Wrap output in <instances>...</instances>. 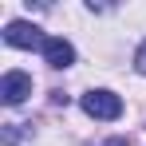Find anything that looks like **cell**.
I'll return each mask as SVG.
<instances>
[{"instance_id": "cell-1", "label": "cell", "mask_w": 146, "mask_h": 146, "mask_svg": "<svg viewBox=\"0 0 146 146\" xmlns=\"http://www.w3.org/2000/svg\"><path fill=\"white\" fill-rule=\"evenodd\" d=\"M83 111L91 115V119H99V122H115L122 115V99L115 95V91H87L83 95Z\"/></svg>"}, {"instance_id": "cell-2", "label": "cell", "mask_w": 146, "mask_h": 146, "mask_svg": "<svg viewBox=\"0 0 146 146\" xmlns=\"http://www.w3.org/2000/svg\"><path fill=\"white\" fill-rule=\"evenodd\" d=\"M4 44H8V48H24V51H32V48L44 51L48 36H44L36 24H28V20H12V24L4 28Z\"/></svg>"}, {"instance_id": "cell-3", "label": "cell", "mask_w": 146, "mask_h": 146, "mask_svg": "<svg viewBox=\"0 0 146 146\" xmlns=\"http://www.w3.org/2000/svg\"><path fill=\"white\" fill-rule=\"evenodd\" d=\"M0 95H4L8 107L24 103V99L32 95V75H28V71H4V79H0Z\"/></svg>"}, {"instance_id": "cell-4", "label": "cell", "mask_w": 146, "mask_h": 146, "mask_svg": "<svg viewBox=\"0 0 146 146\" xmlns=\"http://www.w3.org/2000/svg\"><path fill=\"white\" fill-rule=\"evenodd\" d=\"M44 59H48L51 67H71L75 63V48L67 40H59V36H48V44H44Z\"/></svg>"}, {"instance_id": "cell-5", "label": "cell", "mask_w": 146, "mask_h": 146, "mask_svg": "<svg viewBox=\"0 0 146 146\" xmlns=\"http://www.w3.org/2000/svg\"><path fill=\"white\" fill-rule=\"evenodd\" d=\"M134 67H138V71L146 75V44H142V48H138V55H134Z\"/></svg>"}]
</instances>
